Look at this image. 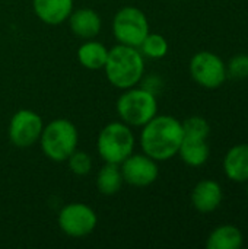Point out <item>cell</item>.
I'll use <instances>...</instances> for the list:
<instances>
[{
    "instance_id": "d6986e66",
    "label": "cell",
    "mask_w": 248,
    "mask_h": 249,
    "mask_svg": "<svg viewBox=\"0 0 248 249\" xmlns=\"http://www.w3.org/2000/svg\"><path fill=\"white\" fill-rule=\"evenodd\" d=\"M139 51L142 53L143 57L148 58H162L168 53V41L164 35L161 34H148L142 44L139 45Z\"/></svg>"
},
{
    "instance_id": "e0dca14e",
    "label": "cell",
    "mask_w": 248,
    "mask_h": 249,
    "mask_svg": "<svg viewBox=\"0 0 248 249\" xmlns=\"http://www.w3.org/2000/svg\"><path fill=\"white\" fill-rule=\"evenodd\" d=\"M244 244L243 232L234 225L218 226L206 241L208 249H238Z\"/></svg>"
},
{
    "instance_id": "5bb4252c",
    "label": "cell",
    "mask_w": 248,
    "mask_h": 249,
    "mask_svg": "<svg viewBox=\"0 0 248 249\" xmlns=\"http://www.w3.org/2000/svg\"><path fill=\"white\" fill-rule=\"evenodd\" d=\"M224 172L234 182L248 181V144L232 146L224 159Z\"/></svg>"
},
{
    "instance_id": "30bf717a",
    "label": "cell",
    "mask_w": 248,
    "mask_h": 249,
    "mask_svg": "<svg viewBox=\"0 0 248 249\" xmlns=\"http://www.w3.org/2000/svg\"><path fill=\"white\" fill-rule=\"evenodd\" d=\"M124 184L136 188L152 185L159 177L158 162L142 153H132L123 163H120Z\"/></svg>"
},
{
    "instance_id": "ffe728a7",
    "label": "cell",
    "mask_w": 248,
    "mask_h": 249,
    "mask_svg": "<svg viewBox=\"0 0 248 249\" xmlns=\"http://www.w3.org/2000/svg\"><path fill=\"white\" fill-rule=\"evenodd\" d=\"M184 136L186 137H194V139H208L210 133V125L209 123L199 115L189 117L187 120L181 121Z\"/></svg>"
},
{
    "instance_id": "8fae6325",
    "label": "cell",
    "mask_w": 248,
    "mask_h": 249,
    "mask_svg": "<svg viewBox=\"0 0 248 249\" xmlns=\"http://www.w3.org/2000/svg\"><path fill=\"white\" fill-rule=\"evenodd\" d=\"M72 34L80 39H95L102 28V20L98 12L89 7H80L67 18Z\"/></svg>"
},
{
    "instance_id": "7a4b0ae2",
    "label": "cell",
    "mask_w": 248,
    "mask_h": 249,
    "mask_svg": "<svg viewBox=\"0 0 248 249\" xmlns=\"http://www.w3.org/2000/svg\"><path fill=\"white\" fill-rule=\"evenodd\" d=\"M104 71L114 88L120 90L130 89L143 80L145 57L136 47L117 44L108 50Z\"/></svg>"
},
{
    "instance_id": "ba28073f",
    "label": "cell",
    "mask_w": 248,
    "mask_h": 249,
    "mask_svg": "<svg viewBox=\"0 0 248 249\" xmlns=\"http://www.w3.org/2000/svg\"><path fill=\"white\" fill-rule=\"evenodd\" d=\"M57 223L64 235L69 238L80 239L86 238L95 231L98 225V216L95 210L88 204L70 203L58 212Z\"/></svg>"
},
{
    "instance_id": "9a60e30c",
    "label": "cell",
    "mask_w": 248,
    "mask_h": 249,
    "mask_svg": "<svg viewBox=\"0 0 248 249\" xmlns=\"http://www.w3.org/2000/svg\"><path fill=\"white\" fill-rule=\"evenodd\" d=\"M108 48L95 39H86L77 48V61L88 70H101L105 66Z\"/></svg>"
},
{
    "instance_id": "2e32d148",
    "label": "cell",
    "mask_w": 248,
    "mask_h": 249,
    "mask_svg": "<svg viewBox=\"0 0 248 249\" xmlns=\"http://www.w3.org/2000/svg\"><path fill=\"white\" fill-rule=\"evenodd\" d=\"M209 144L206 143V139H194V137H186L183 139V143L178 149V156L181 160L193 168L202 166L209 159Z\"/></svg>"
},
{
    "instance_id": "603a6c76",
    "label": "cell",
    "mask_w": 248,
    "mask_h": 249,
    "mask_svg": "<svg viewBox=\"0 0 248 249\" xmlns=\"http://www.w3.org/2000/svg\"><path fill=\"white\" fill-rule=\"evenodd\" d=\"M247 197H248V188H247Z\"/></svg>"
},
{
    "instance_id": "6da1fadb",
    "label": "cell",
    "mask_w": 248,
    "mask_h": 249,
    "mask_svg": "<svg viewBox=\"0 0 248 249\" xmlns=\"http://www.w3.org/2000/svg\"><path fill=\"white\" fill-rule=\"evenodd\" d=\"M184 139L180 120L172 115H155L142 127V152L156 162H165L178 155Z\"/></svg>"
},
{
    "instance_id": "44dd1931",
    "label": "cell",
    "mask_w": 248,
    "mask_h": 249,
    "mask_svg": "<svg viewBox=\"0 0 248 249\" xmlns=\"http://www.w3.org/2000/svg\"><path fill=\"white\" fill-rule=\"evenodd\" d=\"M66 162L69 165L70 172L77 177H86L92 171V158L86 152H80L76 149Z\"/></svg>"
},
{
    "instance_id": "9c48e42d",
    "label": "cell",
    "mask_w": 248,
    "mask_h": 249,
    "mask_svg": "<svg viewBox=\"0 0 248 249\" xmlns=\"http://www.w3.org/2000/svg\"><path fill=\"white\" fill-rule=\"evenodd\" d=\"M44 128V121L39 114L32 109L16 111L7 127V136L10 143L19 149H29L39 142Z\"/></svg>"
},
{
    "instance_id": "277c9868",
    "label": "cell",
    "mask_w": 248,
    "mask_h": 249,
    "mask_svg": "<svg viewBox=\"0 0 248 249\" xmlns=\"http://www.w3.org/2000/svg\"><path fill=\"white\" fill-rule=\"evenodd\" d=\"M115 108L120 121L130 127H143L158 114V101L156 95L151 90L142 86H133L123 90Z\"/></svg>"
},
{
    "instance_id": "8992f818",
    "label": "cell",
    "mask_w": 248,
    "mask_h": 249,
    "mask_svg": "<svg viewBox=\"0 0 248 249\" xmlns=\"http://www.w3.org/2000/svg\"><path fill=\"white\" fill-rule=\"evenodd\" d=\"M111 29L117 44L139 48L149 34V20L139 7L124 6L114 15Z\"/></svg>"
},
{
    "instance_id": "ac0fdd59",
    "label": "cell",
    "mask_w": 248,
    "mask_h": 249,
    "mask_svg": "<svg viewBox=\"0 0 248 249\" xmlns=\"http://www.w3.org/2000/svg\"><path fill=\"white\" fill-rule=\"evenodd\" d=\"M96 188L98 191L102 194V196H115L123 184H124V179H123V174H121V169H120V165H115V163H105L104 162V166L98 171L96 174Z\"/></svg>"
},
{
    "instance_id": "7c38bea8",
    "label": "cell",
    "mask_w": 248,
    "mask_h": 249,
    "mask_svg": "<svg viewBox=\"0 0 248 249\" xmlns=\"http://www.w3.org/2000/svg\"><path fill=\"white\" fill-rule=\"evenodd\" d=\"M224 194L219 182L203 179L197 182L191 191V204L199 213H212L222 203Z\"/></svg>"
},
{
    "instance_id": "3957f363",
    "label": "cell",
    "mask_w": 248,
    "mask_h": 249,
    "mask_svg": "<svg viewBox=\"0 0 248 249\" xmlns=\"http://www.w3.org/2000/svg\"><path fill=\"white\" fill-rule=\"evenodd\" d=\"M38 143L47 159L53 162H66L77 149L79 133L72 121L56 118L44 125Z\"/></svg>"
},
{
    "instance_id": "7402d4cb",
    "label": "cell",
    "mask_w": 248,
    "mask_h": 249,
    "mask_svg": "<svg viewBox=\"0 0 248 249\" xmlns=\"http://www.w3.org/2000/svg\"><path fill=\"white\" fill-rule=\"evenodd\" d=\"M227 71L234 79H247L248 77V55L247 54H238L234 55L228 66Z\"/></svg>"
},
{
    "instance_id": "5b68a950",
    "label": "cell",
    "mask_w": 248,
    "mask_h": 249,
    "mask_svg": "<svg viewBox=\"0 0 248 249\" xmlns=\"http://www.w3.org/2000/svg\"><path fill=\"white\" fill-rule=\"evenodd\" d=\"M136 139L132 127L123 121L108 123L98 134L96 150L105 163H123L134 152Z\"/></svg>"
},
{
    "instance_id": "4fadbf2b",
    "label": "cell",
    "mask_w": 248,
    "mask_h": 249,
    "mask_svg": "<svg viewBox=\"0 0 248 249\" xmlns=\"http://www.w3.org/2000/svg\"><path fill=\"white\" fill-rule=\"evenodd\" d=\"M32 9L42 23L57 26L73 12V0H32Z\"/></svg>"
},
{
    "instance_id": "52a82bcc",
    "label": "cell",
    "mask_w": 248,
    "mask_h": 249,
    "mask_svg": "<svg viewBox=\"0 0 248 249\" xmlns=\"http://www.w3.org/2000/svg\"><path fill=\"white\" fill-rule=\"evenodd\" d=\"M191 79L205 89H218L228 77L227 64L212 51L196 53L189 66Z\"/></svg>"
}]
</instances>
